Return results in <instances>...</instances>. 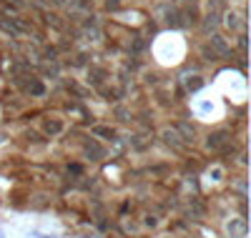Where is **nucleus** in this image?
I'll use <instances>...</instances> for the list:
<instances>
[{
	"label": "nucleus",
	"mask_w": 251,
	"mask_h": 238,
	"mask_svg": "<svg viewBox=\"0 0 251 238\" xmlns=\"http://www.w3.org/2000/svg\"><path fill=\"white\" fill-rule=\"evenodd\" d=\"M30 23H25L23 18H0V30L8 33L10 38H23L30 33Z\"/></svg>",
	"instance_id": "nucleus-1"
},
{
	"label": "nucleus",
	"mask_w": 251,
	"mask_h": 238,
	"mask_svg": "<svg viewBox=\"0 0 251 238\" xmlns=\"http://www.w3.org/2000/svg\"><path fill=\"white\" fill-rule=\"evenodd\" d=\"M228 141H231V133H228L226 128H221V131L208 133V138H206V148H208V150H224V148L228 145Z\"/></svg>",
	"instance_id": "nucleus-2"
},
{
	"label": "nucleus",
	"mask_w": 251,
	"mask_h": 238,
	"mask_svg": "<svg viewBox=\"0 0 251 238\" xmlns=\"http://www.w3.org/2000/svg\"><path fill=\"white\" fill-rule=\"evenodd\" d=\"M163 136V141H166V145H171L174 150H183L186 148V143H183V138L176 133V128H166V131L161 133Z\"/></svg>",
	"instance_id": "nucleus-3"
},
{
	"label": "nucleus",
	"mask_w": 251,
	"mask_h": 238,
	"mask_svg": "<svg viewBox=\"0 0 251 238\" xmlns=\"http://www.w3.org/2000/svg\"><path fill=\"white\" fill-rule=\"evenodd\" d=\"M208 48H211L214 53H216V58H224V55H228V53H231V48H228L226 46V40L221 38V35H211V40H208Z\"/></svg>",
	"instance_id": "nucleus-4"
},
{
	"label": "nucleus",
	"mask_w": 251,
	"mask_h": 238,
	"mask_svg": "<svg viewBox=\"0 0 251 238\" xmlns=\"http://www.w3.org/2000/svg\"><path fill=\"white\" fill-rule=\"evenodd\" d=\"M226 231H228V236H231V238H244L246 231H249V226H246L244 218H236V221H228L226 223Z\"/></svg>",
	"instance_id": "nucleus-5"
},
{
	"label": "nucleus",
	"mask_w": 251,
	"mask_h": 238,
	"mask_svg": "<svg viewBox=\"0 0 251 238\" xmlns=\"http://www.w3.org/2000/svg\"><path fill=\"white\" fill-rule=\"evenodd\" d=\"M43 131L53 138V136H60L63 133V123L58 120V118H46L43 120Z\"/></svg>",
	"instance_id": "nucleus-6"
},
{
	"label": "nucleus",
	"mask_w": 251,
	"mask_h": 238,
	"mask_svg": "<svg viewBox=\"0 0 251 238\" xmlns=\"http://www.w3.org/2000/svg\"><path fill=\"white\" fill-rule=\"evenodd\" d=\"M176 133L183 138V143H194V125H188V123H176Z\"/></svg>",
	"instance_id": "nucleus-7"
},
{
	"label": "nucleus",
	"mask_w": 251,
	"mask_h": 238,
	"mask_svg": "<svg viewBox=\"0 0 251 238\" xmlns=\"http://www.w3.org/2000/svg\"><path fill=\"white\" fill-rule=\"evenodd\" d=\"M93 136L96 138H103V141H111L116 133H113L111 125H93Z\"/></svg>",
	"instance_id": "nucleus-8"
},
{
	"label": "nucleus",
	"mask_w": 251,
	"mask_h": 238,
	"mask_svg": "<svg viewBox=\"0 0 251 238\" xmlns=\"http://www.w3.org/2000/svg\"><path fill=\"white\" fill-rule=\"evenodd\" d=\"M216 25H219V15L216 13H208L206 20H203V33H211Z\"/></svg>",
	"instance_id": "nucleus-9"
},
{
	"label": "nucleus",
	"mask_w": 251,
	"mask_h": 238,
	"mask_svg": "<svg viewBox=\"0 0 251 238\" xmlns=\"http://www.w3.org/2000/svg\"><path fill=\"white\" fill-rule=\"evenodd\" d=\"M86 156H96L93 161H98V158H103V148L98 143H88L86 145Z\"/></svg>",
	"instance_id": "nucleus-10"
},
{
	"label": "nucleus",
	"mask_w": 251,
	"mask_h": 238,
	"mask_svg": "<svg viewBox=\"0 0 251 238\" xmlns=\"http://www.w3.org/2000/svg\"><path fill=\"white\" fill-rule=\"evenodd\" d=\"M201 85H203V80H201L199 75H188V80H186V88H188V91H199Z\"/></svg>",
	"instance_id": "nucleus-11"
},
{
	"label": "nucleus",
	"mask_w": 251,
	"mask_h": 238,
	"mask_svg": "<svg viewBox=\"0 0 251 238\" xmlns=\"http://www.w3.org/2000/svg\"><path fill=\"white\" fill-rule=\"evenodd\" d=\"M239 25H241V23L236 20V15H234V13H226V28H228V30H236Z\"/></svg>",
	"instance_id": "nucleus-12"
},
{
	"label": "nucleus",
	"mask_w": 251,
	"mask_h": 238,
	"mask_svg": "<svg viewBox=\"0 0 251 238\" xmlns=\"http://www.w3.org/2000/svg\"><path fill=\"white\" fill-rule=\"evenodd\" d=\"M106 5H108V8H113V10H116V8H118V5H121V0H106Z\"/></svg>",
	"instance_id": "nucleus-13"
},
{
	"label": "nucleus",
	"mask_w": 251,
	"mask_h": 238,
	"mask_svg": "<svg viewBox=\"0 0 251 238\" xmlns=\"http://www.w3.org/2000/svg\"><path fill=\"white\" fill-rule=\"evenodd\" d=\"M48 3H53V5H63V0H48Z\"/></svg>",
	"instance_id": "nucleus-14"
},
{
	"label": "nucleus",
	"mask_w": 251,
	"mask_h": 238,
	"mask_svg": "<svg viewBox=\"0 0 251 238\" xmlns=\"http://www.w3.org/2000/svg\"><path fill=\"white\" fill-rule=\"evenodd\" d=\"M188 3H196V0H188Z\"/></svg>",
	"instance_id": "nucleus-15"
}]
</instances>
